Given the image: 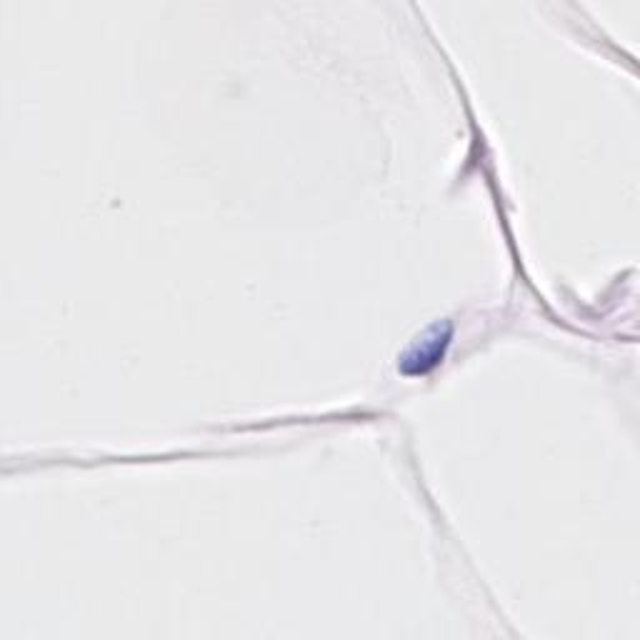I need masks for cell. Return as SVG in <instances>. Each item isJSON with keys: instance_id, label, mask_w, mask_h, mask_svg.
<instances>
[{"instance_id": "cell-1", "label": "cell", "mask_w": 640, "mask_h": 640, "mask_svg": "<svg viewBox=\"0 0 640 640\" xmlns=\"http://www.w3.org/2000/svg\"><path fill=\"white\" fill-rule=\"evenodd\" d=\"M448 340H451V326L443 323V326H434L423 336L418 343L411 348V353L405 355L401 363V371L409 373V376H418V373H426L434 368V365L443 359Z\"/></svg>"}]
</instances>
